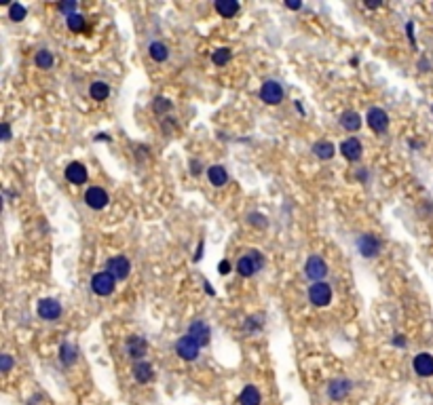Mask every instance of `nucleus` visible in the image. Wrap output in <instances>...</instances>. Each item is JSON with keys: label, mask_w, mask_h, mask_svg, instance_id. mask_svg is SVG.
<instances>
[{"label": "nucleus", "mask_w": 433, "mask_h": 405, "mask_svg": "<svg viewBox=\"0 0 433 405\" xmlns=\"http://www.w3.org/2000/svg\"><path fill=\"white\" fill-rule=\"evenodd\" d=\"M309 300L313 306H328L332 302V289H330V285L328 283H313L311 287H309Z\"/></svg>", "instance_id": "1"}, {"label": "nucleus", "mask_w": 433, "mask_h": 405, "mask_svg": "<svg viewBox=\"0 0 433 405\" xmlns=\"http://www.w3.org/2000/svg\"><path fill=\"white\" fill-rule=\"evenodd\" d=\"M251 256H243L237 262V272L241 277H251L254 272H258L264 266V258L258 251H249Z\"/></svg>", "instance_id": "2"}, {"label": "nucleus", "mask_w": 433, "mask_h": 405, "mask_svg": "<svg viewBox=\"0 0 433 405\" xmlns=\"http://www.w3.org/2000/svg\"><path fill=\"white\" fill-rule=\"evenodd\" d=\"M199 348H201V344L190 336V333H186V336H182L178 340L176 344V350L178 355L182 357L184 361H192V359H197V355H199Z\"/></svg>", "instance_id": "3"}, {"label": "nucleus", "mask_w": 433, "mask_h": 405, "mask_svg": "<svg viewBox=\"0 0 433 405\" xmlns=\"http://www.w3.org/2000/svg\"><path fill=\"white\" fill-rule=\"evenodd\" d=\"M305 275H307L311 281L319 283V281H323V277L328 275V264H326V262H323L319 256H311V258L307 260V264H305Z\"/></svg>", "instance_id": "4"}, {"label": "nucleus", "mask_w": 433, "mask_h": 405, "mask_svg": "<svg viewBox=\"0 0 433 405\" xmlns=\"http://www.w3.org/2000/svg\"><path fill=\"white\" fill-rule=\"evenodd\" d=\"M114 283H116V279L108 270H104V272H98V275L91 279V287L98 295H110L114 291Z\"/></svg>", "instance_id": "5"}, {"label": "nucleus", "mask_w": 433, "mask_h": 405, "mask_svg": "<svg viewBox=\"0 0 433 405\" xmlns=\"http://www.w3.org/2000/svg\"><path fill=\"white\" fill-rule=\"evenodd\" d=\"M260 97H262L264 104L277 106V104H281V99H283V89H281L279 82L267 80V82L262 85V89H260Z\"/></svg>", "instance_id": "6"}, {"label": "nucleus", "mask_w": 433, "mask_h": 405, "mask_svg": "<svg viewBox=\"0 0 433 405\" xmlns=\"http://www.w3.org/2000/svg\"><path fill=\"white\" fill-rule=\"evenodd\" d=\"M114 279L118 281H123L129 277V272H131V264H129V260L125 256H114L108 260V268H106Z\"/></svg>", "instance_id": "7"}, {"label": "nucleus", "mask_w": 433, "mask_h": 405, "mask_svg": "<svg viewBox=\"0 0 433 405\" xmlns=\"http://www.w3.org/2000/svg\"><path fill=\"white\" fill-rule=\"evenodd\" d=\"M368 125L372 131H376V133H384L389 127V116L382 108H370L368 112Z\"/></svg>", "instance_id": "8"}, {"label": "nucleus", "mask_w": 433, "mask_h": 405, "mask_svg": "<svg viewBox=\"0 0 433 405\" xmlns=\"http://www.w3.org/2000/svg\"><path fill=\"white\" fill-rule=\"evenodd\" d=\"M38 315H40L45 321H55L59 315H62V306H59L57 300H51V297H47V300H40V302H38Z\"/></svg>", "instance_id": "9"}, {"label": "nucleus", "mask_w": 433, "mask_h": 405, "mask_svg": "<svg viewBox=\"0 0 433 405\" xmlns=\"http://www.w3.org/2000/svg\"><path fill=\"white\" fill-rule=\"evenodd\" d=\"M85 202L91 207V209H104L108 205V194H106V190L98 188V186H93L87 190V194H85Z\"/></svg>", "instance_id": "10"}, {"label": "nucleus", "mask_w": 433, "mask_h": 405, "mask_svg": "<svg viewBox=\"0 0 433 405\" xmlns=\"http://www.w3.org/2000/svg\"><path fill=\"white\" fill-rule=\"evenodd\" d=\"M340 152H342V157H344L347 161H353V163H355V161L362 159L364 148H362V144H359V139L349 137V139H344V141H342Z\"/></svg>", "instance_id": "11"}, {"label": "nucleus", "mask_w": 433, "mask_h": 405, "mask_svg": "<svg viewBox=\"0 0 433 405\" xmlns=\"http://www.w3.org/2000/svg\"><path fill=\"white\" fill-rule=\"evenodd\" d=\"M414 372L418 374V376H433V357L429 355V352H420V355H416L414 357Z\"/></svg>", "instance_id": "12"}, {"label": "nucleus", "mask_w": 433, "mask_h": 405, "mask_svg": "<svg viewBox=\"0 0 433 405\" xmlns=\"http://www.w3.org/2000/svg\"><path fill=\"white\" fill-rule=\"evenodd\" d=\"M66 177L72 184H85L87 182V167L82 163H70L66 167Z\"/></svg>", "instance_id": "13"}, {"label": "nucleus", "mask_w": 433, "mask_h": 405, "mask_svg": "<svg viewBox=\"0 0 433 405\" xmlns=\"http://www.w3.org/2000/svg\"><path fill=\"white\" fill-rule=\"evenodd\" d=\"M357 245H359V251H362L366 258L378 256V251H380V243H378V239L374 234H364Z\"/></svg>", "instance_id": "14"}, {"label": "nucleus", "mask_w": 433, "mask_h": 405, "mask_svg": "<svg viewBox=\"0 0 433 405\" xmlns=\"http://www.w3.org/2000/svg\"><path fill=\"white\" fill-rule=\"evenodd\" d=\"M188 333H190V336L201 344V346H205V344L209 342V327H207L205 323H203V321H195V323L190 325Z\"/></svg>", "instance_id": "15"}, {"label": "nucleus", "mask_w": 433, "mask_h": 405, "mask_svg": "<svg viewBox=\"0 0 433 405\" xmlns=\"http://www.w3.org/2000/svg\"><path fill=\"white\" fill-rule=\"evenodd\" d=\"M207 177H209V182L213 184V186H224L226 182H228V173H226V169L222 165H213V167H209L207 169Z\"/></svg>", "instance_id": "16"}, {"label": "nucleus", "mask_w": 433, "mask_h": 405, "mask_svg": "<svg viewBox=\"0 0 433 405\" xmlns=\"http://www.w3.org/2000/svg\"><path fill=\"white\" fill-rule=\"evenodd\" d=\"M340 125L347 129V131H351V133H355V131L362 127V118H359L357 112L353 110H347L342 116H340Z\"/></svg>", "instance_id": "17"}, {"label": "nucleus", "mask_w": 433, "mask_h": 405, "mask_svg": "<svg viewBox=\"0 0 433 405\" xmlns=\"http://www.w3.org/2000/svg\"><path fill=\"white\" fill-rule=\"evenodd\" d=\"M127 348H129V355L134 357V359H142L144 355H146V340L144 338H138V336H134L129 340V344H127Z\"/></svg>", "instance_id": "18"}, {"label": "nucleus", "mask_w": 433, "mask_h": 405, "mask_svg": "<svg viewBox=\"0 0 433 405\" xmlns=\"http://www.w3.org/2000/svg\"><path fill=\"white\" fill-rule=\"evenodd\" d=\"M215 11L226 19L235 17L237 11H239V3H235V0H218V3H215Z\"/></svg>", "instance_id": "19"}, {"label": "nucleus", "mask_w": 433, "mask_h": 405, "mask_svg": "<svg viewBox=\"0 0 433 405\" xmlns=\"http://www.w3.org/2000/svg\"><path fill=\"white\" fill-rule=\"evenodd\" d=\"M313 152H315V157L321 159V161H330L334 157V144H330V141H317L315 146H313Z\"/></svg>", "instance_id": "20"}, {"label": "nucleus", "mask_w": 433, "mask_h": 405, "mask_svg": "<svg viewBox=\"0 0 433 405\" xmlns=\"http://www.w3.org/2000/svg\"><path fill=\"white\" fill-rule=\"evenodd\" d=\"M134 376H136L138 382L146 384V382H150V380H152V367L146 361H140V363L134 365Z\"/></svg>", "instance_id": "21"}, {"label": "nucleus", "mask_w": 433, "mask_h": 405, "mask_svg": "<svg viewBox=\"0 0 433 405\" xmlns=\"http://www.w3.org/2000/svg\"><path fill=\"white\" fill-rule=\"evenodd\" d=\"M239 403L241 405H260V392L256 386H245L241 397H239Z\"/></svg>", "instance_id": "22"}, {"label": "nucleus", "mask_w": 433, "mask_h": 405, "mask_svg": "<svg viewBox=\"0 0 433 405\" xmlns=\"http://www.w3.org/2000/svg\"><path fill=\"white\" fill-rule=\"evenodd\" d=\"M148 53H150V57L154 59V62H165V59L169 57V51H167V46L163 42H152L148 46Z\"/></svg>", "instance_id": "23"}, {"label": "nucleus", "mask_w": 433, "mask_h": 405, "mask_svg": "<svg viewBox=\"0 0 433 405\" xmlns=\"http://www.w3.org/2000/svg\"><path fill=\"white\" fill-rule=\"evenodd\" d=\"M89 93H91V97H93V99L102 102V99H106L108 95H110V89H108L106 82H100V80H98V82H93V85H91Z\"/></svg>", "instance_id": "24"}, {"label": "nucleus", "mask_w": 433, "mask_h": 405, "mask_svg": "<svg viewBox=\"0 0 433 405\" xmlns=\"http://www.w3.org/2000/svg\"><path fill=\"white\" fill-rule=\"evenodd\" d=\"M349 384L347 380H338V382H332V386H330V397L332 399H342L347 392H349Z\"/></svg>", "instance_id": "25"}, {"label": "nucleus", "mask_w": 433, "mask_h": 405, "mask_svg": "<svg viewBox=\"0 0 433 405\" xmlns=\"http://www.w3.org/2000/svg\"><path fill=\"white\" fill-rule=\"evenodd\" d=\"M34 62H36V66H38V68H42V70H49V68L53 66V55H51L49 51H47V49H42V51H38V53H36Z\"/></svg>", "instance_id": "26"}, {"label": "nucleus", "mask_w": 433, "mask_h": 405, "mask_svg": "<svg viewBox=\"0 0 433 405\" xmlns=\"http://www.w3.org/2000/svg\"><path fill=\"white\" fill-rule=\"evenodd\" d=\"M66 21H68V28H70L72 32H82V30H85V17L78 15V13L68 15Z\"/></svg>", "instance_id": "27"}, {"label": "nucleus", "mask_w": 433, "mask_h": 405, "mask_svg": "<svg viewBox=\"0 0 433 405\" xmlns=\"http://www.w3.org/2000/svg\"><path fill=\"white\" fill-rule=\"evenodd\" d=\"M76 361V350L70 344H62V363L64 365H72Z\"/></svg>", "instance_id": "28"}, {"label": "nucleus", "mask_w": 433, "mask_h": 405, "mask_svg": "<svg viewBox=\"0 0 433 405\" xmlns=\"http://www.w3.org/2000/svg\"><path fill=\"white\" fill-rule=\"evenodd\" d=\"M211 62H213L215 66H224V64H228V62H231V49H218V51H213Z\"/></svg>", "instance_id": "29"}, {"label": "nucleus", "mask_w": 433, "mask_h": 405, "mask_svg": "<svg viewBox=\"0 0 433 405\" xmlns=\"http://www.w3.org/2000/svg\"><path fill=\"white\" fill-rule=\"evenodd\" d=\"M9 15H11V19H13V21H21L23 17H26V7H23V5H11Z\"/></svg>", "instance_id": "30"}, {"label": "nucleus", "mask_w": 433, "mask_h": 405, "mask_svg": "<svg viewBox=\"0 0 433 405\" xmlns=\"http://www.w3.org/2000/svg\"><path fill=\"white\" fill-rule=\"evenodd\" d=\"M154 112H165V110H171V102L165 99V97H156L154 104H152Z\"/></svg>", "instance_id": "31"}, {"label": "nucleus", "mask_w": 433, "mask_h": 405, "mask_svg": "<svg viewBox=\"0 0 433 405\" xmlns=\"http://www.w3.org/2000/svg\"><path fill=\"white\" fill-rule=\"evenodd\" d=\"M74 9H76V3H62L59 5V11H64L66 15H74Z\"/></svg>", "instance_id": "32"}, {"label": "nucleus", "mask_w": 433, "mask_h": 405, "mask_svg": "<svg viewBox=\"0 0 433 405\" xmlns=\"http://www.w3.org/2000/svg\"><path fill=\"white\" fill-rule=\"evenodd\" d=\"M11 365H13V361H11V357H9V355H3V372H9Z\"/></svg>", "instance_id": "33"}, {"label": "nucleus", "mask_w": 433, "mask_h": 405, "mask_svg": "<svg viewBox=\"0 0 433 405\" xmlns=\"http://www.w3.org/2000/svg\"><path fill=\"white\" fill-rule=\"evenodd\" d=\"M220 272H222V275H228V272H231V264H228L226 260L220 262Z\"/></svg>", "instance_id": "34"}, {"label": "nucleus", "mask_w": 433, "mask_h": 405, "mask_svg": "<svg viewBox=\"0 0 433 405\" xmlns=\"http://www.w3.org/2000/svg\"><path fill=\"white\" fill-rule=\"evenodd\" d=\"M9 137H11V127H9V125H7V123H5V125H3V139H5V141H7V139H9Z\"/></svg>", "instance_id": "35"}, {"label": "nucleus", "mask_w": 433, "mask_h": 405, "mask_svg": "<svg viewBox=\"0 0 433 405\" xmlns=\"http://www.w3.org/2000/svg\"><path fill=\"white\" fill-rule=\"evenodd\" d=\"M190 167H192V173H195V175L201 171V165H199V161H192V163H190Z\"/></svg>", "instance_id": "36"}, {"label": "nucleus", "mask_w": 433, "mask_h": 405, "mask_svg": "<svg viewBox=\"0 0 433 405\" xmlns=\"http://www.w3.org/2000/svg\"><path fill=\"white\" fill-rule=\"evenodd\" d=\"M285 7H287V9H294V11H296V9H300L302 5H300V3H285Z\"/></svg>", "instance_id": "37"}, {"label": "nucleus", "mask_w": 433, "mask_h": 405, "mask_svg": "<svg viewBox=\"0 0 433 405\" xmlns=\"http://www.w3.org/2000/svg\"><path fill=\"white\" fill-rule=\"evenodd\" d=\"M201 254H203V243H199V249H197V256H195V262L201 260Z\"/></svg>", "instance_id": "38"}]
</instances>
